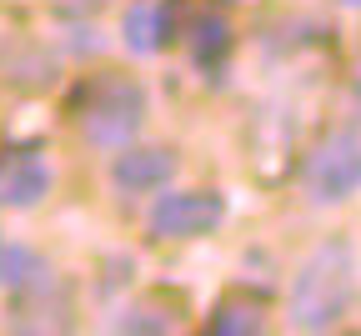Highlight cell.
Instances as JSON below:
<instances>
[{"mask_svg":"<svg viewBox=\"0 0 361 336\" xmlns=\"http://www.w3.org/2000/svg\"><path fill=\"white\" fill-rule=\"evenodd\" d=\"M336 6H346V11H351V6H361V0H336Z\"/></svg>","mask_w":361,"mask_h":336,"instance_id":"obj_12","label":"cell"},{"mask_svg":"<svg viewBox=\"0 0 361 336\" xmlns=\"http://www.w3.org/2000/svg\"><path fill=\"white\" fill-rule=\"evenodd\" d=\"M351 301H356V251H351V241L331 236L301 261V271L291 281V326L331 331L346 321Z\"/></svg>","mask_w":361,"mask_h":336,"instance_id":"obj_1","label":"cell"},{"mask_svg":"<svg viewBox=\"0 0 361 336\" xmlns=\"http://www.w3.org/2000/svg\"><path fill=\"white\" fill-rule=\"evenodd\" d=\"M176 326V306L166 301H130L121 316H116V331H171Z\"/></svg>","mask_w":361,"mask_h":336,"instance_id":"obj_10","label":"cell"},{"mask_svg":"<svg viewBox=\"0 0 361 336\" xmlns=\"http://www.w3.org/2000/svg\"><path fill=\"white\" fill-rule=\"evenodd\" d=\"M40 276V261H35V251H25V246H11L6 256H0V286H25V281H35Z\"/></svg>","mask_w":361,"mask_h":336,"instance_id":"obj_11","label":"cell"},{"mask_svg":"<svg viewBox=\"0 0 361 336\" xmlns=\"http://www.w3.org/2000/svg\"><path fill=\"white\" fill-rule=\"evenodd\" d=\"M171 176H176V151H166V146H130L126 140L111 166V181L121 191H161Z\"/></svg>","mask_w":361,"mask_h":336,"instance_id":"obj_6","label":"cell"},{"mask_svg":"<svg viewBox=\"0 0 361 336\" xmlns=\"http://www.w3.org/2000/svg\"><path fill=\"white\" fill-rule=\"evenodd\" d=\"M51 191V166L40 161V151H6L0 156V206L30 211Z\"/></svg>","mask_w":361,"mask_h":336,"instance_id":"obj_5","label":"cell"},{"mask_svg":"<svg viewBox=\"0 0 361 336\" xmlns=\"http://www.w3.org/2000/svg\"><path fill=\"white\" fill-rule=\"evenodd\" d=\"M216 336H256L266 331V306L261 301H246V296H221L211 306V321H206Z\"/></svg>","mask_w":361,"mask_h":336,"instance_id":"obj_8","label":"cell"},{"mask_svg":"<svg viewBox=\"0 0 361 336\" xmlns=\"http://www.w3.org/2000/svg\"><path fill=\"white\" fill-rule=\"evenodd\" d=\"M171 30H176V16H171L166 0H135L121 16V40H126L130 56H156L171 40Z\"/></svg>","mask_w":361,"mask_h":336,"instance_id":"obj_7","label":"cell"},{"mask_svg":"<svg viewBox=\"0 0 361 336\" xmlns=\"http://www.w3.org/2000/svg\"><path fill=\"white\" fill-rule=\"evenodd\" d=\"M356 181H361V146H356V126H341L336 136H326L322 146L306 156L301 186L316 206H341L356 196Z\"/></svg>","mask_w":361,"mask_h":336,"instance_id":"obj_3","label":"cell"},{"mask_svg":"<svg viewBox=\"0 0 361 336\" xmlns=\"http://www.w3.org/2000/svg\"><path fill=\"white\" fill-rule=\"evenodd\" d=\"M221 221H226L221 191H171L151 206V236H161V241H196V236H211Z\"/></svg>","mask_w":361,"mask_h":336,"instance_id":"obj_4","label":"cell"},{"mask_svg":"<svg viewBox=\"0 0 361 336\" xmlns=\"http://www.w3.org/2000/svg\"><path fill=\"white\" fill-rule=\"evenodd\" d=\"M226 51H231V25H226L221 16H196V25H191V56H196V66L211 71V66L226 61Z\"/></svg>","mask_w":361,"mask_h":336,"instance_id":"obj_9","label":"cell"},{"mask_svg":"<svg viewBox=\"0 0 361 336\" xmlns=\"http://www.w3.org/2000/svg\"><path fill=\"white\" fill-rule=\"evenodd\" d=\"M75 121H80L85 140L121 151L126 140H135V131L146 121V85L130 76H116V71L85 80L75 95Z\"/></svg>","mask_w":361,"mask_h":336,"instance_id":"obj_2","label":"cell"}]
</instances>
